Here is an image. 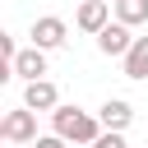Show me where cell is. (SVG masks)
<instances>
[{"mask_svg": "<svg viewBox=\"0 0 148 148\" xmlns=\"http://www.w3.org/2000/svg\"><path fill=\"white\" fill-rule=\"evenodd\" d=\"M97 120H102V130L125 134V125L134 120V106H130L125 97H106V102H102V111H97Z\"/></svg>", "mask_w": 148, "mask_h": 148, "instance_id": "7", "label": "cell"}, {"mask_svg": "<svg viewBox=\"0 0 148 148\" xmlns=\"http://www.w3.org/2000/svg\"><path fill=\"white\" fill-rule=\"evenodd\" d=\"M116 23H125V28L148 23V0H116Z\"/></svg>", "mask_w": 148, "mask_h": 148, "instance_id": "10", "label": "cell"}, {"mask_svg": "<svg viewBox=\"0 0 148 148\" xmlns=\"http://www.w3.org/2000/svg\"><path fill=\"white\" fill-rule=\"evenodd\" d=\"M74 23H79L83 32H92V37H97V32L111 23V5H106V0H83V5H79V14H74Z\"/></svg>", "mask_w": 148, "mask_h": 148, "instance_id": "5", "label": "cell"}, {"mask_svg": "<svg viewBox=\"0 0 148 148\" xmlns=\"http://www.w3.org/2000/svg\"><path fill=\"white\" fill-rule=\"evenodd\" d=\"M125 79H148V37H134L125 56Z\"/></svg>", "mask_w": 148, "mask_h": 148, "instance_id": "9", "label": "cell"}, {"mask_svg": "<svg viewBox=\"0 0 148 148\" xmlns=\"http://www.w3.org/2000/svg\"><path fill=\"white\" fill-rule=\"evenodd\" d=\"M0 139H9V143H37V111H28V106L9 111L0 120Z\"/></svg>", "mask_w": 148, "mask_h": 148, "instance_id": "2", "label": "cell"}, {"mask_svg": "<svg viewBox=\"0 0 148 148\" xmlns=\"http://www.w3.org/2000/svg\"><path fill=\"white\" fill-rule=\"evenodd\" d=\"M92 148H130V143H125V134H116V130H102Z\"/></svg>", "mask_w": 148, "mask_h": 148, "instance_id": "11", "label": "cell"}, {"mask_svg": "<svg viewBox=\"0 0 148 148\" xmlns=\"http://www.w3.org/2000/svg\"><path fill=\"white\" fill-rule=\"evenodd\" d=\"M23 106H28V111H56V106H60V92H56V83H51V79H37V83H28V88H23Z\"/></svg>", "mask_w": 148, "mask_h": 148, "instance_id": "6", "label": "cell"}, {"mask_svg": "<svg viewBox=\"0 0 148 148\" xmlns=\"http://www.w3.org/2000/svg\"><path fill=\"white\" fill-rule=\"evenodd\" d=\"M14 74H18V79H28V83H37V79L46 74V51H42V46L18 51V56H14Z\"/></svg>", "mask_w": 148, "mask_h": 148, "instance_id": "8", "label": "cell"}, {"mask_svg": "<svg viewBox=\"0 0 148 148\" xmlns=\"http://www.w3.org/2000/svg\"><path fill=\"white\" fill-rule=\"evenodd\" d=\"M130 46H134V37H130L125 23H106V28L97 32V51H102V56H120V60H125Z\"/></svg>", "mask_w": 148, "mask_h": 148, "instance_id": "4", "label": "cell"}, {"mask_svg": "<svg viewBox=\"0 0 148 148\" xmlns=\"http://www.w3.org/2000/svg\"><path fill=\"white\" fill-rule=\"evenodd\" d=\"M65 143H69V139H60V134H42L32 148H65Z\"/></svg>", "mask_w": 148, "mask_h": 148, "instance_id": "12", "label": "cell"}, {"mask_svg": "<svg viewBox=\"0 0 148 148\" xmlns=\"http://www.w3.org/2000/svg\"><path fill=\"white\" fill-rule=\"evenodd\" d=\"M32 46H42V51H56V46H65V18H56V14H42V18H32Z\"/></svg>", "mask_w": 148, "mask_h": 148, "instance_id": "3", "label": "cell"}, {"mask_svg": "<svg viewBox=\"0 0 148 148\" xmlns=\"http://www.w3.org/2000/svg\"><path fill=\"white\" fill-rule=\"evenodd\" d=\"M51 125H56V134L60 139H69V143H97V134H102V120L97 116H88V111H79V106H56L51 111Z\"/></svg>", "mask_w": 148, "mask_h": 148, "instance_id": "1", "label": "cell"}]
</instances>
